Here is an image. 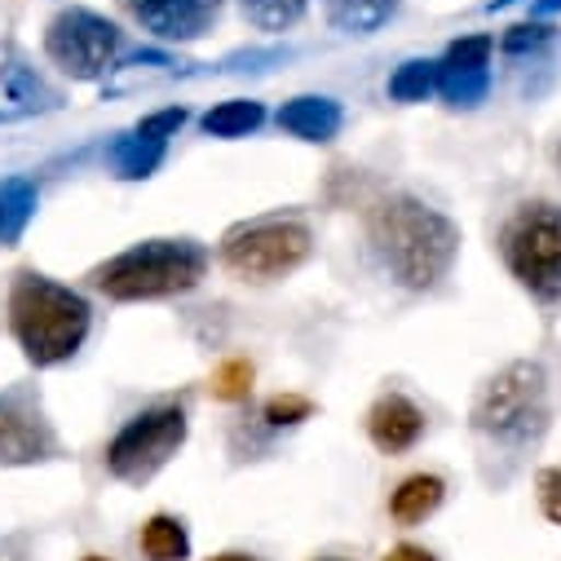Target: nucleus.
<instances>
[{"label": "nucleus", "instance_id": "obj_1", "mask_svg": "<svg viewBox=\"0 0 561 561\" xmlns=\"http://www.w3.org/2000/svg\"><path fill=\"white\" fill-rule=\"evenodd\" d=\"M548 376L539 363L522 358L508 363L504 371H495L469 411V425L482 451V469L486 478L504 482L548 434Z\"/></svg>", "mask_w": 561, "mask_h": 561}, {"label": "nucleus", "instance_id": "obj_2", "mask_svg": "<svg viewBox=\"0 0 561 561\" xmlns=\"http://www.w3.org/2000/svg\"><path fill=\"white\" fill-rule=\"evenodd\" d=\"M376 248L385 256V270L411 293H430L456 265L460 230L438 208L420 204L411 195H393L376 208Z\"/></svg>", "mask_w": 561, "mask_h": 561}, {"label": "nucleus", "instance_id": "obj_3", "mask_svg": "<svg viewBox=\"0 0 561 561\" xmlns=\"http://www.w3.org/2000/svg\"><path fill=\"white\" fill-rule=\"evenodd\" d=\"M10 328L27 363L58 367L89 336V301L45 274H19L10 288Z\"/></svg>", "mask_w": 561, "mask_h": 561}, {"label": "nucleus", "instance_id": "obj_4", "mask_svg": "<svg viewBox=\"0 0 561 561\" xmlns=\"http://www.w3.org/2000/svg\"><path fill=\"white\" fill-rule=\"evenodd\" d=\"M208 274V248L195 239H147L133 243L119 256L102 261L89 278L93 288L111 301H160L182 297L204 284Z\"/></svg>", "mask_w": 561, "mask_h": 561}, {"label": "nucleus", "instance_id": "obj_5", "mask_svg": "<svg viewBox=\"0 0 561 561\" xmlns=\"http://www.w3.org/2000/svg\"><path fill=\"white\" fill-rule=\"evenodd\" d=\"M314 248V234L297 217H261L248 226H234L221 239V265L243 278V284H274L293 274Z\"/></svg>", "mask_w": 561, "mask_h": 561}, {"label": "nucleus", "instance_id": "obj_6", "mask_svg": "<svg viewBox=\"0 0 561 561\" xmlns=\"http://www.w3.org/2000/svg\"><path fill=\"white\" fill-rule=\"evenodd\" d=\"M504 261L530 297L561 301V208L522 204L504 226Z\"/></svg>", "mask_w": 561, "mask_h": 561}, {"label": "nucleus", "instance_id": "obj_7", "mask_svg": "<svg viewBox=\"0 0 561 561\" xmlns=\"http://www.w3.org/2000/svg\"><path fill=\"white\" fill-rule=\"evenodd\" d=\"M186 407L182 402H164L151 407L142 415H133L128 425L111 438L106 447V469L111 478L128 482V486H147L186 443Z\"/></svg>", "mask_w": 561, "mask_h": 561}, {"label": "nucleus", "instance_id": "obj_8", "mask_svg": "<svg viewBox=\"0 0 561 561\" xmlns=\"http://www.w3.org/2000/svg\"><path fill=\"white\" fill-rule=\"evenodd\" d=\"M45 54L49 62L71 76V80H98L115 67L119 54V27L93 10H62L49 27H45Z\"/></svg>", "mask_w": 561, "mask_h": 561}, {"label": "nucleus", "instance_id": "obj_9", "mask_svg": "<svg viewBox=\"0 0 561 561\" xmlns=\"http://www.w3.org/2000/svg\"><path fill=\"white\" fill-rule=\"evenodd\" d=\"M58 456V434L41 407V393L14 385L0 393V465H41Z\"/></svg>", "mask_w": 561, "mask_h": 561}, {"label": "nucleus", "instance_id": "obj_10", "mask_svg": "<svg viewBox=\"0 0 561 561\" xmlns=\"http://www.w3.org/2000/svg\"><path fill=\"white\" fill-rule=\"evenodd\" d=\"M133 23L160 41H199L221 19L226 0H119Z\"/></svg>", "mask_w": 561, "mask_h": 561}, {"label": "nucleus", "instance_id": "obj_11", "mask_svg": "<svg viewBox=\"0 0 561 561\" xmlns=\"http://www.w3.org/2000/svg\"><path fill=\"white\" fill-rule=\"evenodd\" d=\"M491 36H465L456 41L438 62V93L451 106H478L491 93Z\"/></svg>", "mask_w": 561, "mask_h": 561}, {"label": "nucleus", "instance_id": "obj_12", "mask_svg": "<svg viewBox=\"0 0 561 561\" xmlns=\"http://www.w3.org/2000/svg\"><path fill=\"white\" fill-rule=\"evenodd\" d=\"M58 106V89L14 49L0 45V119H23V115H45Z\"/></svg>", "mask_w": 561, "mask_h": 561}, {"label": "nucleus", "instance_id": "obj_13", "mask_svg": "<svg viewBox=\"0 0 561 561\" xmlns=\"http://www.w3.org/2000/svg\"><path fill=\"white\" fill-rule=\"evenodd\" d=\"M367 438L380 456H407L425 438V411L407 393H380L367 411Z\"/></svg>", "mask_w": 561, "mask_h": 561}, {"label": "nucleus", "instance_id": "obj_14", "mask_svg": "<svg viewBox=\"0 0 561 561\" xmlns=\"http://www.w3.org/2000/svg\"><path fill=\"white\" fill-rule=\"evenodd\" d=\"M274 119H278V128H284V133L301 137V142H332V137L341 133V124H345L341 102H332V98H314V93L284 102Z\"/></svg>", "mask_w": 561, "mask_h": 561}, {"label": "nucleus", "instance_id": "obj_15", "mask_svg": "<svg viewBox=\"0 0 561 561\" xmlns=\"http://www.w3.org/2000/svg\"><path fill=\"white\" fill-rule=\"evenodd\" d=\"M447 500V482L438 473H411L407 482H398V491L389 495V513L402 526H420L425 517H434Z\"/></svg>", "mask_w": 561, "mask_h": 561}, {"label": "nucleus", "instance_id": "obj_16", "mask_svg": "<svg viewBox=\"0 0 561 561\" xmlns=\"http://www.w3.org/2000/svg\"><path fill=\"white\" fill-rule=\"evenodd\" d=\"M323 10L336 32L367 36V32H380L398 14V0H323Z\"/></svg>", "mask_w": 561, "mask_h": 561}, {"label": "nucleus", "instance_id": "obj_17", "mask_svg": "<svg viewBox=\"0 0 561 561\" xmlns=\"http://www.w3.org/2000/svg\"><path fill=\"white\" fill-rule=\"evenodd\" d=\"M36 182L27 178H5L0 182V243H19L27 221L36 217Z\"/></svg>", "mask_w": 561, "mask_h": 561}, {"label": "nucleus", "instance_id": "obj_18", "mask_svg": "<svg viewBox=\"0 0 561 561\" xmlns=\"http://www.w3.org/2000/svg\"><path fill=\"white\" fill-rule=\"evenodd\" d=\"M164 160V142H156V137H119V142L111 147V173L124 178V182H137V178H151Z\"/></svg>", "mask_w": 561, "mask_h": 561}, {"label": "nucleus", "instance_id": "obj_19", "mask_svg": "<svg viewBox=\"0 0 561 561\" xmlns=\"http://www.w3.org/2000/svg\"><path fill=\"white\" fill-rule=\"evenodd\" d=\"M142 552H147V561H186L191 557V535H186V526L178 522V517H169V513H156L147 526H142Z\"/></svg>", "mask_w": 561, "mask_h": 561}, {"label": "nucleus", "instance_id": "obj_20", "mask_svg": "<svg viewBox=\"0 0 561 561\" xmlns=\"http://www.w3.org/2000/svg\"><path fill=\"white\" fill-rule=\"evenodd\" d=\"M265 124V106L252 102V98H234V102H221L204 115V133L213 137H248L252 128Z\"/></svg>", "mask_w": 561, "mask_h": 561}, {"label": "nucleus", "instance_id": "obj_21", "mask_svg": "<svg viewBox=\"0 0 561 561\" xmlns=\"http://www.w3.org/2000/svg\"><path fill=\"white\" fill-rule=\"evenodd\" d=\"M430 93H438V62H430V58H411L389 76L393 102H425Z\"/></svg>", "mask_w": 561, "mask_h": 561}, {"label": "nucleus", "instance_id": "obj_22", "mask_svg": "<svg viewBox=\"0 0 561 561\" xmlns=\"http://www.w3.org/2000/svg\"><path fill=\"white\" fill-rule=\"evenodd\" d=\"M239 5L256 32H288L293 23H301L310 0H239Z\"/></svg>", "mask_w": 561, "mask_h": 561}, {"label": "nucleus", "instance_id": "obj_23", "mask_svg": "<svg viewBox=\"0 0 561 561\" xmlns=\"http://www.w3.org/2000/svg\"><path fill=\"white\" fill-rule=\"evenodd\" d=\"M252 380H256V367H252L248 358H226V363L213 367L208 389H213V398H221V402H243V398L252 393Z\"/></svg>", "mask_w": 561, "mask_h": 561}, {"label": "nucleus", "instance_id": "obj_24", "mask_svg": "<svg viewBox=\"0 0 561 561\" xmlns=\"http://www.w3.org/2000/svg\"><path fill=\"white\" fill-rule=\"evenodd\" d=\"M310 415H314V398H306V393H274L261 407L265 430H293V425H301V420H310Z\"/></svg>", "mask_w": 561, "mask_h": 561}, {"label": "nucleus", "instance_id": "obj_25", "mask_svg": "<svg viewBox=\"0 0 561 561\" xmlns=\"http://www.w3.org/2000/svg\"><path fill=\"white\" fill-rule=\"evenodd\" d=\"M182 124H186V111H182V106H164V111H156V115H147L142 124H137V133L156 137V142H169V137H173Z\"/></svg>", "mask_w": 561, "mask_h": 561}, {"label": "nucleus", "instance_id": "obj_26", "mask_svg": "<svg viewBox=\"0 0 561 561\" xmlns=\"http://www.w3.org/2000/svg\"><path fill=\"white\" fill-rule=\"evenodd\" d=\"M535 491H539V508L552 526H561V469H543L535 478Z\"/></svg>", "mask_w": 561, "mask_h": 561}, {"label": "nucleus", "instance_id": "obj_27", "mask_svg": "<svg viewBox=\"0 0 561 561\" xmlns=\"http://www.w3.org/2000/svg\"><path fill=\"white\" fill-rule=\"evenodd\" d=\"M543 41H548V27L522 23V27H513V32L504 36V54H526V49H539Z\"/></svg>", "mask_w": 561, "mask_h": 561}, {"label": "nucleus", "instance_id": "obj_28", "mask_svg": "<svg viewBox=\"0 0 561 561\" xmlns=\"http://www.w3.org/2000/svg\"><path fill=\"white\" fill-rule=\"evenodd\" d=\"M380 561H438L430 548H420V543H398V548H389Z\"/></svg>", "mask_w": 561, "mask_h": 561}, {"label": "nucleus", "instance_id": "obj_29", "mask_svg": "<svg viewBox=\"0 0 561 561\" xmlns=\"http://www.w3.org/2000/svg\"><path fill=\"white\" fill-rule=\"evenodd\" d=\"M530 14H561V0H535V5H530Z\"/></svg>", "mask_w": 561, "mask_h": 561}, {"label": "nucleus", "instance_id": "obj_30", "mask_svg": "<svg viewBox=\"0 0 561 561\" xmlns=\"http://www.w3.org/2000/svg\"><path fill=\"white\" fill-rule=\"evenodd\" d=\"M208 561H261V557H252V552H217Z\"/></svg>", "mask_w": 561, "mask_h": 561}, {"label": "nucleus", "instance_id": "obj_31", "mask_svg": "<svg viewBox=\"0 0 561 561\" xmlns=\"http://www.w3.org/2000/svg\"><path fill=\"white\" fill-rule=\"evenodd\" d=\"M80 561H111V557H102V552H89V557H80Z\"/></svg>", "mask_w": 561, "mask_h": 561}, {"label": "nucleus", "instance_id": "obj_32", "mask_svg": "<svg viewBox=\"0 0 561 561\" xmlns=\"http://www.w3.org/2000/svg\"><path fill=\"white\" fill-rule=\"evenodd\" d=\"M319 561H345V557H319Z\"/></svg>", "mask_w": 561, "mask_h": 561}, {"label": "nucleus", "instance_id": "obj_33", "mask_svg": "<svg viewBox=\"0 0 561 561\" xmlns=\"http://www.w3.org/2000/svg\"><path fill=\"white\" fill-rule=\"evenodd\" d=\"M557 173H561V147H557Z\"/></svg>", "mask_w": 561, "mask_h": 561}]
</instances>
